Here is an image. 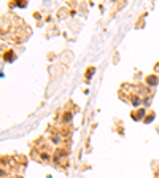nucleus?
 <instances>
[{
	"label": "nucleus",
	"mask_w": 159,
	"mask_h": 178,
	"mask_svg": "<svg viewBox=\"0 0 159 178\" xmlns=\"http://www.w3.org/2000/svg\"><path fill=\"white\" fill-rule=\"evenodd\" d=\"M5 59H8V61H13V59H14V56H13L11 53H10V54H5Z\"/></svg>",
	"instance_id": "obj_1"
}]
</instances>
